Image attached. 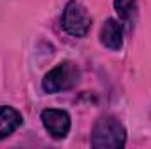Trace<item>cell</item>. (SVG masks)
<instances>
[{
    "label": "cell",
    "mask_w": 151,
    "mask_h": 149,
    "mask_svg": "<svg viewBox=\"0 0 151 149\" xmlns=\"http://www.w3.org/2000/svg\"><path fill=\"white\" fill-rule=\"evenodd\" d=\"M127 142V130L114 116H102L97 119L91 133V146L95 149H118Z\"/></svg>",
    "instance_id": "cell-1"
},
{
    "label": "cell",
    "mask_w": 151,
    "mask_h": 149,
    "mask_svg": "<svg viewBox=\"0 0 151 149\" xmlns=\"http://www.w3.org/2000/svg\"><path fill=\"white\" fill-rule=\"evenodd\" d=\"M79 81V69L72 62H63L44 75L42 88L46 93H58L74 88Z\"/></svg>",
    "instance_id": "cell-2"
},
{
    "label": "cell",
    "mask_w": 151,
    "mask_h": 149,
    "mask_svg": "<svg viewBox=\"0 0 151 149\" xmlns=\"http://www.w3.org/2000/svg\"><path fill=\"white\" fill-rule=\"evenodd\" d=\"M62 27L63 30L72 35V37H84L88 32H90V27H91V18L90 14L86 12V9L76 2L70 0L65 9H63V16H62Z\"/></svg>",
    "instance_id": "cell-3"
},
{
    "label": "cell",
    "mask_w": 151,
    "mask_h": 149,
    "mask_svg": "<svg viewBox=\"0 0 151 149\" xmlns=\"http://www.w3.org/2000/svg\"><path fill=\"white\" fill-rule=\"evenodd\" d=\"M44 128L55 139H63L70 130V116L60 109H46L40 114Z\"/></svg>",
    "instance_id": "cell-4"
},
{
    "label": "cell",
    "mask_w": 151,
    "mask_h": 149,
    "mask_svg": "<svg viewBox=\"0 0 151 149\" xmlns=\"http://www.w3.org/2000/svg\"><path fill=\"white\" fill-rule=\"evenodd\" d=\"M100 40L107 49H113V51L121 49V46H123V28H121V25L116 19L109 18L104 23L102 30H100Z\"/></svg>",
    "instance_id": "cell-5"
},
{
    "label": "cell",
    "mask_w": 151,
    "mask_h": 149,
    "mask_svg": "<svg viewBox=\"0 0 151 149\" xmlns=\"http://www.w3.org/2000/svg\"><path fill=\"white\" fill-rule=\"evenodd\" d=\"M21 121H23V117L16 109L2 105L0 107V139H5L12 132H16L19 128Z\"/></svg>",
    "instance_id": "cell-6"
},
{
    "label": "cell",
    "mask_w": 151,
    "mask_h": 149,
    "mask_svg": "<svg viewBox=\"0 0 151 149\" xmlns=\"http://www.w3.org/2000/svg\"><path fill=\"white\" fill-rule=\"evenodd\" d=\"M114 9L121 23H125L130 28L135 18V0H114Z\"/></svg>",
    "instance_id": "cell-7"
}]
</instances>
